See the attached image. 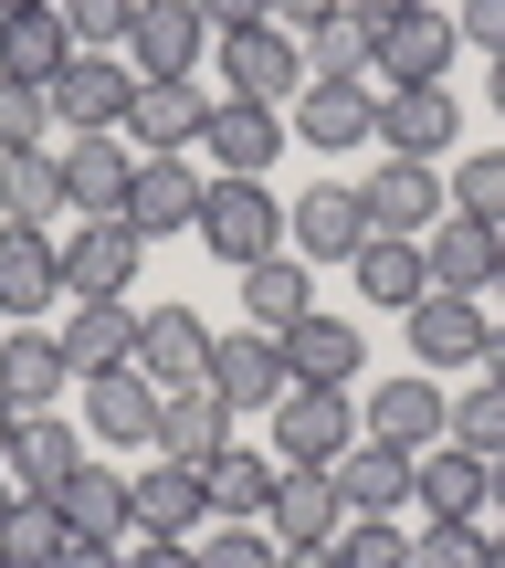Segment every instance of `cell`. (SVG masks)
<instances>
[{
    "mask_svg": "<svg viewBox=\"0 0 505 568\" xmlns=\"http://www.w3.org/2000/svg\"><path fill=\"white\" fill-rule=\"evenodd\" d=\"M358 201H368V232H390V243H422L432 222L453 211V180L432 159H380L358 180Z\"/></svg>",
    "mask_w": 505,
    "mask_h": 568,
    "instance_id": "obj_4",
    "label": "cell"
},
{
    "mask_svg": "<svg viewBox=\"0 0 505 568\" xmlns=\"http://www.w3.org/2000/svg\"><path fill=\"white\" fill-rule=\"evenodd\" d=\"M347 274H358V295H368V305H401V316L432 295V274H422V243H390V232H368V243L347 253Z\"/></svg>",
    "mask_w": 505,
    "mask_h": 568,
    "instance_id": "obj_36",
    "label": "cell"
},
{
    "mask_svg": "<svg viewBox=\"0 0 505 568\" xmlns=\"http://www.w3.org/2000/svg\"><path fill=\"white\" fill-rule=\"evenodd\" d=\"M201 169L190 159H138V180H127V222L148 232V243H169V232H201Z\"/></svg>",
    "mask_w": 505,
    "mask_h": 568,
    "instance_id": "obj_25",
    "label": "cell"
},
{
    "mask_svg": "<svg viewBox=\"0 0 505 568\" xmlns=\"http://www.w3.org/2000/svg\"><path fill=\"white\" fill-rule=\"evenodd\" d=\"M148 264V232L127 222V211H84L74 232H63V295H127Z\"/></svg>",
    "mask_w": 505,
    "mask_h": 568,
    "instance_id": "obj_3",
    "label": "cell"
},
{
    "mask_svg": "<svg viewBox=\"0 0 505 568\" xmlns=\"http://www.w3.org/2000/svg\"><path fill=\"white\" fill-rule=\"evenodd\" d=\"M63 368L74 379H105V368H138V305L127 295H74V316L53 326Z\"/></svg>",
    "mask_w": 505,
    "mask_h": 568,
    "instance_id": "obj_12",
    "label": "cell"
},
{
    "mask_svg": "<svg viewBox=\"0 0 505 568\" xmlns=\"http://www.w3.org/2000/svg\"><path fill=\"white\" fill-rule=\"evenodd\" d=\"M201 243L222 253L232 274L263 264V253H284V201H274L263 180H211V190H201Z\"/></svg>",
    "mask_w": 505,
    "mask_h": 568,
    "instance_id": "obj_2",
    "label": "cell"
},
{
    "mask_svg": "<svg viewBox=\"0 0 505 568\" xmlns=\"http://www.w3.org/2000/svg\"><path fill=\"white\" fill-rule=\"evenodd\" d=\"M201 21H211V42H222V32H263L274 0H201Z\"/></svg>",
    "mask_w": 505,
    "mask_h": 568,
    "instance_id": "obj_48",
    "label": "cell"
},
{
    "mask_svg": "<svg viewBox=\"0 0 505 568\" xmlns=\"http://www.w3.org/2000/svg\"><path fill=\"white\" fill-rule=\"evenodd\" d=\"M495 284H505V274H495Z\"/></svg>",
    "mask_w": 505,
    "mask_h": 568,
    "instance_id": "obj_62",
    "label": "cell"
},
{
    "mask_svg": "<svg viewBox=\"0 0 505 568\" xmlns=\"http://www.w3.org/2000/svg\"><path fill=\"white\" fill-rule=\"evenodd\" d=\"M0 568H11V548H0Z\"/></svg>",
    "mask_w": 505,
    "mask_h": 568,
    "instance_id": "obj_61",
    "label": "cell"
},
{
    "mask_svg": "<svg viewBox=\"0 0 505 568\" xmlns=\"http://www.w3.org/2000/svg\"><path fill=\"white\" fill-rule=\"evenodd\" d=\"M284 243H295L305 264H347V253L368 243V201L347 180H316L305 201H284Z\"/></svg>",
    "mask_w": 505,
    "mask_h": 568,
    "instance_id": "obj_16",
    "label": "cell"
},
{
    "mask_svg": "<svg viewBox=\"0 0 505 568\" xmlns=\"http://www.w3.org/2000/svg\"><path fill=\"white\" fill-rule=\"evenodd\" d=\"M211 516H222V527H263V506H274V453H253V443H222V453H211Z\"/></svg>",
    "mask_w": 505,
    "mask_h": 568,
    "instance_id": "obj_33",
    "label": "cell"
},
{
    "mask_svg": "<svg viewBox=\"0 0 505 568\" xmlns=\"http://www.w3.org/2000/svg\"><path fill=\"white\" fill-rule=\"evenodd\" d=\"M42 211H63L53 148H11V159H0V222H42Z\"/></svg>",
    "mask_w": 505,
    "mask_h": 568,
    "instance_id": "obj_38",
    "label": "cell"
},
{
    "mask_svg": "<svg viewBox=\"0 0 505 568\" xmlns=\"http://www.w3.org/2000/svg\"><path fill=\"white\" fill-rule=\"evenodd\" d=\"M358 443V400L347 389H284L274 400V464H337V453Z\"/></svg>",
    "mask_w": 505,
    "mask_h": 568,
    "instance_id": "obj_9",
    "label": "cell"
},
{
    "mask_svg": "<svg viewBox=\"0 0 505 568\" xmlns=\"http://www.w3.org/2000/svg\"><path fill=\"white\" fill-rule=\"evenodd\" d=\"M63 32H74V53H127V32H138V0H53Z\"/></svg>",
    "mask_w": 505,
    "mask_h": 568,
    "instance_id": "obj_42",
    "label": "cell"
},
{
    "mask_svg": "<svg viewBox=\"0 0 505 568\" xmlns=\"http://www.w3.org/2000/svg\"><path fill=\"white\" fill-rule=\"evenodd\" d=\"M11 506H21V495H11V464H0V516H11Z\"/></svg>",
    "mask_w": 505,
    "mask_h": 568,
    "instance_id": "obj_59",
    "label": "cell"
},
{
    "mask_svg": "<svg viewBox=\"0 0 505 568\" xmlns=\"http://www.w3.org/2000/svg\"><path fill=\"white\" fill-rule=\"evenodd\" d=\"M201 138H211V95L201 84H138V105H127V148H138V159H190Z\"/></svg>",
    "mask_w": 505,
    "mask_h": 568,
    "instance_id": "obj_20",
    "label": "cell"
},
{
    "mask_svg": "<svg viewBox=\"0 0 505 568\" xmlns=\"http://www.w3.org/2000/svg\"><path fill=\"white\" fill-rule=\"evenodd\" d=\"M0 11H53V0H0Z\"/></svg>",
    "mask_w": 505,
    "mask_h": 568,
    "instance_id": "obj_60",
    "label": "cell"
},
{
    "mask_svg": "<svg viewBox=\"0 0 505 568\" xmlns=\"http://www.w3.org/2000/svg\"><path fill=\"white\" fill-rule=\"evenodd\" d=\"M63 138H127V105H138V63L127 53H74L53 84H42Z\"/></svg>",
    "mask_w": 505,
    "mask_h": 568,
    "instance_id": "obj_1",
    "label": "cell"
},
{
    "mask_svg": "<svg viewBox=\"0 0 505 568\" xmlns=\"http://www.w3.org/2000/svg\"><path fill=\"white\" fill-rule=\"evenodd\" d=\"M138 379H159V400L211 379V326L190 316V305H148L138 316Z\"/></svg>",
    "mask_w": 505,
    "mask_h": 568,
    "instance_id": "obj_17",
    "label": "cell"
},
{
    "mask_svg": "<svg viewBox=\"0 0 505 568\" xmlns=\"http://www.w3.org/2000/svg\"><path fill=\"white\" fill-rule=\"evenodd\" d=\"M84 443H105V453H159V379H138V368L84 379Z\"/></svg>",
    "mask_w": 505,
    "mask_h": 568,
    "instance_id": "obj_14",
    "label": "cell"
},
{
    "mask_svg": "<svg viewBox=\"0 0 505 568\" xmlns=\"http://www.w3.org/2000/svg\"><path fill=\"white\" fill-rule=\"evenodd\" d=\"M211 169H222V180H263V169L284 159V148H295V126H284V105H211Z\"/></svg>",
    "mask_w": 505,
    "mask_h": 568,
    "instance_id": "obj_24",
    "label": "cell"
},
{
    "mask_svg": "<svg viewBox=\"0 0 505 568\" xmlns=\"http://www.w3.org/2000/svg\"><path fill=\"white\" fill-rule=\"evenodd\" d=\"M411 568H495L485 516H422V537H411Z\"/></svg>",
    "mask_w": 505,
    "mask_h": 568,
    "instance_id": "obj_40",
    "label": "cell"
},
{
    "mask_svg": "<svg viewBox=\"0 0 505 568\" xmlns=\"http://www.w3.org/2000/svg\"><path fill=\"white\" fill-rule=\"evenodd\" d=\"M485 516H505V453H495V506H485Z\"/></svg>",
    "mask_w": 505,
    "mask_h": 568,
    "instance_id": "obj_58",
    "label": "cell"
},
{
    "mask_svg": "<svg viewBox=\"0 0 505 568\" xmlns=\"http://www.w3.org/2000/svg\"><path fill=\"white\" fill-rule=\"evenodd\" d=\"M295 53H305V84H368L380 32H368L358 11H337V21H316V32H295Z\"/></svg>",
    "mask_w": 505,
    "mask_h": 568,
    "instance_id": "obj_37",
    "label": "cell"
},
{
    "mask_svg": "<svg viewBox=\"0 0 505 568\" xmlns=\"http://www.w3.org/2000/svg\"><path fill=\"white\" fill-rule=\"evenodd\" d=\"M474 379H505V326L485 337V358H474Z\"/></svg>",
    "mask_w": 505,
    "mask_h": 568,
    "instance_id": "obj_53",
    "label": "cell"
},
{
    "mask_svg": "<svg viewBox=\"0 0 505 568\" xmlns=\"http://www.w3.org/2000/svg\"><path fill=\"white\" fill-rule=\"evenodd\" d=\"M485 95H495V116H505V53H495V74H485Z\"/></svg>",
    "mask_w": 505,
    "mask_h": 568,
    "instance_id": "obj_56",
    "label": "cell"
},
{
    "mask_svg": "<svg viewBox=\"0 0 505 568\" xmlns=\"http://www.w3.org/2000/svg\"><path fill=\"white\" fill-rule=\"evenodd\" d=\"M337 527H347L337 464H284L274 506H263V537H274V548H337Z\"/></svg>",
    "mask_w": 505,
    "mask_h": 568,
    "instance_id": "obj_6",
    "label": "cell"
},
{
    "mask_svg": "<svg viewBox=\"0 0 505 568\" xmlns=\"http://www.w3.org/2000/svg\"><path fill=\"white\" fill-rule=\"evenodd\" d=\"M11 432H21V410H11V389H0V453H11Z\"/></svg>",
    "mask_w": 505,
    "mask_h": 568,
    "instance_id": "obj_55",
    "label": "cell"
},
{
    "mask_svg": "<svg viewBox=\"0 0 505 568\" xmlns=\"http://www.w3.org/2000/svg\"><path fill=\"white\" fill-rule=\"evenodd\" d=\"M453 32H464L474 53L495 63V53H505V0H464V11H453Z\"/></svg>",
    "mask_w": 505,
    "mask_h": 568,
    "instance_id": "obj_47",
    "label": "cell"
},
{
    "mask_svg": "<svg viewBox=\"0 0 505 568\" xmlns=\"http://www.w3.org/2000/svg\"><path fill=\"white\" fill-rule=\"evenodd\" d=\"M53 568H127V558H117V548H95V537H74V548H63Z\"/></svg>",
    "mask_w": 505,
    "mask_h": 568,
    "instance_id": "obj_51",
    "label": "cell"
},
{
    "mask_svg": "<svg viewBox=\"0 0 505 568\" xmlns=\"http://www.w3.org/2000/svg\"><path fill=\"white\" fill-rule=\"evenodd\" d=\"M63 63H74V32H63V11H0V74L53 84Z\"/></svg>",
    "mask_w": 505,
    "mask_h": 568,
    "instance_id": "obj_35",
    "label": "cell"
},
{
    "mask_svg": "<svg viewBox=\"0 0 505 568\" xmlns=\"http://www.w3.org/2000/svg\"><path fill=\"white\" fill-rule=\"evenodd\" d=\"M422 274L443 284V295H485V284L505 274V232L474 222V211H443V222L422 232Z\"/></svg>",
    "mask_w": 505,
    "mask_h": 568,
    "instance_id": "obj_15",
    "label": "cell"
},
{
    "mask_svg": "<svg viewBox=\"0 0 505 568\" xmlns=\"http://www.w3.org/2000/svg\"><path fill=\"white\" fill-rule=\"evenodd\" d=\"M443 443H464V453L495 464V453H505V379H464V389H453V432H443Z\"/></svg>",
    "mask_w": 505,
    "mask_h": 568,
    "instance_id": "obj_41",
    "label": "cell"
},
{
    "mask_svg": "<svg viewBox=\"0 0 505 568\" xmlns=\"http://www.w3.org/2000/svg\"><path fill=\"white\" fill-rule=\"evenodd\" d=\"M201 53H211L201 0H138V32H127L138 84H190V63H201Z\"/></svg>",
    "mask_w": 505,
    "mask_h": 568,
    "instance_id": "obj_10",
    "label": "cell"
},
{
    "mask_svg": "<svg viewBox=\"0 0 505 568\" xmlns=\"http://www.w3.org/2000/svg\"><path fill=\"white\" fill-rule=\"evenodd\" d=\"M190 548H201V568H274V558H284L263 527H222V516H211V527L190 537Z\"/></svg>",
    "mask_w": 505,
    "mask_h": 568,
    "instance_id": "obj_45",
    "label": "cell"
},
{
    "mask_svg": "<svg viewBox=\"0 0 505 568\" xmlns=\"http://www.w3.org/2000/svg\"><path fill=\"white\" fill-rule=\"evenodd\" d=\"M316 316V264L305 253H263V264H243V326H263V337H284V326Z\"/></svg>",
    "mask_w": 505,
    "mask_h": 568,
    "instance_id": "obj_29",
    "label": "cell"
},
{
    "mask_svg": "<svg viewBox=\"0 0 505 568\" xmlns=\"http://www.w3.org/2000/svg\"><path fill=\"white\" fill-rule=\"evenodd\" d=\"M127 495H138V527L148 537H201L211 527V474L201 464H148V474H127Z\"/></svg>",
    "mask_w": 505,
    "mask_h": 568,
    "instance_id": "obj_27",
    "label": "cell"
},
{
    "mask_svg": "<svg viewBox=\"0 0 505 568\" xmlns=\"http://www.w3.org/2000/svg\"><path fill=\"white\" fill-rule=\"evenodd\" d=\"M347 0H274V32H316V21H337Z\"/></svg>",
    "mask_w": 505,
    "mask_h": 568,
    "instance_id": "obj_50",
    "label": "cell"
},
{
    "mask_svg": "<svg viewBox=\"0 0 505 568\" xmlns=\"http://www.w3.org/2000/svg\"><path fill=\"white\" fill-rule=\"evenodd\" d=\"M53 295H63V243L42 222H0V316L32 326Z\"/></svg>",
    "mask_w": 505,
    "mask_h": 568,
    "instance_id": "obj_18",
    "label": "cell"
},
{
    "mask_svg": "<svg viewBox=\"0 0 505 568\" xmlns=\"http://www.w3.org/2000/svg\"><path fill=\"white\" fill-rule=\"evenodd\" d=\"M284 368H295L305 389H347L368 368V347H358V326H347V316H326V305H316L305 326H284Z\"/></svg>",
    "mask_w": 505,
    "mask_h": 568,
    "instance_id": "obj_30",
    "label": "cell"
},
{
    "mask_svg": "<svg viewBox=\"0 0 505 568\" xmlns=\"http://www.w3.org/2000/svg\"><path fill=\"white\" fill-rule=\"evenodd\" d=\"M211 389L232 400V422H243V410H274L284 389H295V368H284V337H263V326H232V337H211Z\"/></svg>",
    "mask_w": 505,
    "mask_h": 568,
    "instance_id": "obj_13",
    "label": "cell"
},
{
    "mask_svg": "<svg viewBox=\"0 0 505 568\" xmlns=\"http://www.w3.org/2000/svg\"><path fill=\"white\" fill-rule=\"evenodd\" d=\"M42 126H53V105H42V84L0 74V159H11V148H42Z\"/></svg>",
    "mask_w": 505,
    "mask_h": 568,
    "instance_id": "obj_46",
    "label": "cell"
},
{
    "mask_svg": "<svg viewBox=\"0 0 505 568\" xmlns=\"http://www.w3.org/2000/svg\"><path fill=\"white\" fill-rule=\"evenodd\" d=\"M53 506H63V527H74V537H95V548H117V558L148 537V527H138V495H127V474H105V464H84Z\"/></svg>",
    "mask_w": 505,
    "mask_h": 568,
    "instance_id": "obj_28",
    "label": "cell"
},
{
    "mask_svg": "<svg viewBox=\"0 0 505 568\" xmlns=\"http://www.w3.org/2000/svg\"><path fill=\"white\" fill-rule=\"evenodd\" d=\"M485 548H495V568H505V516H495V527H485Z\"/></svg>",
    "mask_w": 505,
    "mask_h": 568,
    "instance_id": "obj_57",
    "label": "cell"
},
{
    "mask_svg": "<svg viewBox=\"0 0 505 568\" xmlns=\"http://www.w3.org/2000/svg\"><path fill=\"white\" fill-rule=\"evenodd\" d=\"M53 169H63V211H127V180H138V148L127 138H63L53 148Z\"/></svg>",
    "mask_w": 505,
    "mask_h": 568,
    "instance_id": "obj_26",
    "label": "cell"
},
{
    "mask_svg": "<svg viewBox=\"0 0 505 568\" xmlns=\"http://www.w3.org/2000/svg\"><path fill=\"white\" fill-rule=\"evenodd\" d=\"M222 53V84H232V105H295L305 95V53H295V32H222L211 42Z\"/></svg>",
    "mask_w": 505,
    "mask_h": 568,
    "instance_id": "obj_8",
    "label": "cell"
},
{
    "mask_svg": "<svg viewBox=\"0 0 505 568\" xmlns=\"http://www.w3.org/2000/svg\"><path fill=\"white\" fill-rule=\"evenodd\" d=\"M453 53H464V32H453V11H401L380 21V53H368V95H390V84H443Z\"/></svg>",
    "mask_w": 505,
    "mask_h": 568,
    "instance_id": "obj_5",
    "label": "cell"
},
{
    "mask_svg": "<svg viewBox=\"0 0 505 568\" xmlns=\"http://www.w3.org/2000/svg\"><path fill=\"white\" fill-rule=\"evenodd\" d=\"M284 126H295L316 159H347V148L380 138V95H368V84H305V95L284 105Z\"/></svg>",
    "mask_w": 505,
    "mask_h": 568,
    "instance_id": "obj_21",
    "label": "cell"
},
{
    "mask_svg": "<svg viewBox=\"0 0 505 568\" xmlns=\"http://www.w3.org/2000/svg\"><path fill=\"white\" fill-rule=\"evenodd\" d=\"M453 138H464L453 84H390V95H380V148H390V159H443Z\"/></svg>",
    "mask_w": 505,
    "mask_h": 568,
    "instance_id": "obj_19",
    "label": "cell"
},
{
    "mask_svg": "<svg viewBox=\"0 0 505 568\" xmlns=\"http://www.w3.org/2000/svg\"><path fill=\"white\" fill-rule=\"evenodd\" d=\"M358 432H368V443H401V453H432L453 432V400H443L432 368H401V379H380L358 400Z\"/></svg>",
    "mask_w": 505,
    "mask_h": 568,
    "instance_id": "obj_7",
    "label": "cell"
},
{
    "mask_svg": "<svg viewBox=\"0 0 505 568\" xmlns=\"http://www.w3.org/2000/svg\"><path fill=\"white\" fill-rule=\"evenodd\" d=\"M232 443V400H222V389H169V400H159V453H169V464H211V453H222Z\"/></svg>",
    "mask_w": 505,
    "mask_h": 568,
    "instance_id": "obj_32",
    "label": "cell"
},
{
    "mask_svg": "<svg viewBox=\"0 0 505 568\" xmlns=\"http://www.w3.org/2000/svg\"><path fill=\"white\" fill-rule=\"evenodd\" d=\"M274 568H337V548H284Z\"/></svg>",
    "mask_w": 505,
    "mask_h": 568,
    "instance_id": "obj_54",
    "label": "cell"
},
{
    "mask_svg": "<svg viewBox=\"0 0 505 568\" xmlns=\"http://www.w3.org/2000/svg\"><path fill=\"white\" fill-rule=\"evenodd\" d=\"M127 568H201V548H190V537H138Z\"/></svg>",
    "mask_w": 505,
    "mask_h": 568,
    "instance_id": "obj_49",
    "label": "cell"
},
{
    "mask_svg": "<svg viewBox=\"0 0 505 568\" xmlns=\"http://www.w3.org/2000/svg\"><path fill=\"white\" fill-rule=\"evenodd\" d=\"M337 568H411V527L401 516H347L337 527Z\"/></svg>",
    "mask_w": 505,
    "mask_h": 568,
    "instance_id": "obj_43",
    "label": "cell"
},
{
    "mask_svg": "<svg viewBox=\"0 0 505 568\" xmlns=\"http://www.w3.org/2000/svg\"><path fill=\"white\" fill-rule=\"evenodd\" d=\"M453 211H474V222L505 232V148H474V159L453 169Z\"/></svg>",
    "mask_w": 505,
    "mask_h": 568,
    "instance_id": "obj_44",
    "label": "cell"
},
{
    "mask_svg": "<svg viewBox=\"0 0 505 568\" xmlns=\"http://www.w3.org/2000/svg\"><path fill=\"white\" fill-rule=\"evenodd\" d=\"M495 506V464L464 443H432L422 453V516H485Z\"/></svg>",
    "mask_w": 505,
    "mask_h": 568,
    "instance_id": "obj_34",
    "label": "cell"
},
{
    "mask_svg": "<svg viewBox=\"0 0 505 568\" xmlns=\"http://www.w3.org/2000/svg\"><path fill=\"white\" fill-rule=\"evenodd\" d=\"M0 389H11V410H53L63 389H74L53 326H11V337H0Z\"/></svg>",
    "mask_w": 505,
    "mask_h": 568,
    "instance_id": "obj_31",
    "label": "cell"
},
{
    "mask_svg": "<svg viewBox=\"0 0 505 568\" xmlns=\"http://www.w3.org/2000/svg\"><path fill=\"white\" fill-rule=\"evenodd\" d=\"M337 495H347V516H401V506H422V453H401V443H347L337 453Z\"/></svg>",
    "mask_w": 505,
    "mask_h": 568,
    "instance_id": "obj_23",
    "label": "cell"
},
{
    "mask_svg": "<svg viewBox=\"0 0 505 568\" xmlns=\"http://www.w3.org/2000/svg\"><path fill=\"white\" fill-rule=\"evenodd\" d=\"M0 464H11V495H42V506H53V495L95 464V453H84V432L63 422V410H21V432H11V453H0Z\"/></svg>",
    "mask_w": 505,
    "mask_h": 568,
    "instance_id": "obj_11",
    "label": "cell"
},
{
    "mask_svg": "<svg viewBox=\"0 0 505 568\" xmlns=\"http://www.w3.org/2000/svg\"><path fill=\"white\" fill-rule=\"evenodd\" d=\"M0 548H11V568H53L63 548H74V527H63V506H42V495H21V506L0 516Z\"/></svg>",
    "mask_w": 505,
    "mask_h": 568,
    "instance_id": "obj_39",
    "label": "cell"
},
{
    "mask_svg": "<svg viewBox=\"0 0 505 568\" xmlns=\"http://www.w3.org/2000/svg\"><path fill=\"white\" fill-rule=\"evenodd\" d=\"M485 337H495V316L474 295H443V284H432V295L411 305V368H474Z\"/></svg>",
    "mask_w": 505,
    "mask_h": 568,
    "instance_id": "obj_22",
    "label": "cell"
},
{
    "mask_svg": "<svg viewBox=\"0 0 505 568\" xmlns=\"http://www.w3.org/2000/svg\"><path fill=\"white\" fill-rule=\"evenodd\" d=\"M347 11H358L368 32H380V21H401V11H422V0H347Z\"/></svg>",
    "mask_w": 505,
    "mask_h": 568,
    "instance_id": "obj_52",
    "label": "cell"
}]
</instances>
